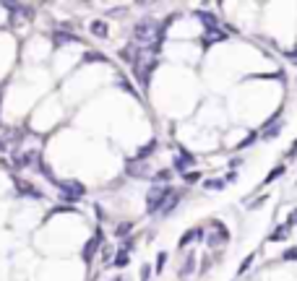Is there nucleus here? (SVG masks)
I'll return each mask as SVG.
<instances>
[{
    "mask_svg": "<svg viewBox=\"0 0 297 281\" xmlns=\"http://www.w3.org/2000/svg\"><path fill=\"white\" fill-rule=\"evenodd\" d=\"M172 195V187L167 185H154L151 190L146 195V211L148 214H156V211H162V206L167 203V198Z\"/></svg>",
    "mask_w": 297,
    "mask_h": 281,
    "instance_id": "nucleus-1",
    "label": "nucleus"
},
{
    "mask_svg": "<svg viewBox=\"0 0 297 281\" xmlns=\"http://www.w3.org/2000/svg\"><path fill=\"white\" fill-rule=\"evenodd\" d=\"M60 185V190H63V198L65 201H78V198H81L84 193H86V187L78 182V180H65V182H58Z\"/></svg>",
    "mask_w": 297,
    "mask_h": 281,
    "instance_id": "nucleus-2",
    "label": "nucleus"
},
{
    "mask_svg": "<svg viewBox=\"0 0 297 281\" xmlns=\"http://www.w3.org/2000/svg\"><path fill=\"white\" fill-rule=\"evenodd\" d=\"M227 240H230L227 227L222 224V221H211V227H209V245H224Z\"/></svg>",
    "mask_w": 297,
    "mask_h": 281,
    "instance_id": "nucleus-3",
    "label": "nucleus"
},
{
    "mask_svg": "<svg viewBox=\"0 0 297 281\" xmlns=\"http://www.w3.org/2000/svg\"><path fill=\"white\" fill-rule=\"evenodd\" d=\"M120 60L123 63H128V65H136L139 63V57H141V50H139V44L136 42H131V44H125V47H120Z\"/></svg>",
    "mask_w": 297,
    "mask_h": 281,
    "instance_id": "nucleus-4",
    "label": "nucleus"
},
{
    "mask_svg": "<svg viewBox=\"0 0 297 281\" xmlns=\"http://www.w3.org/2000/svg\"><path fill=\"white\" fill-rule=\"evenodd\" d=\"M99 245H102V232H97L94 234V237H91L86 245H84V250H81V255H84V261L89 263L91 261V258H94V253L99 250Z\"/></svg>",
    "mask_w": 297,
    "mask_h": 281,
    "instance_id": "nucleus-5",
    "label": "nucleus"
},
{
    "mask_svg": "<svg viewBox=\"0 0 297 281\" xmlns=\"http://www.w3.org/2000/svg\"><path fill=\"white\" fill-rule=\"evenodd\" d=\"M89 31L94 34V37L105 39L107 34H110V29H107V21H99V18H97V21H91V23H89Z\"/></svg>",
    "mask_w": 297,
    "mask_h": 281,
    "instance_id": "nucleus-6",
    "label": "nucleus"
},
{
    "mask_svg": "<svg viewBox=\"0 0 297 281\" xmlns=\"http://www.w3.org/2000/svg\"><path fill=\"white\" fill-rule=\"evenodd\" d=\"M39 156V151H24V154H16V167L21 169V167H29V164H31V159H37Z\"/></svg>",
    "mask_w": 297,
    "mask_h": 281,
    "instance_id": "nucleus-7",
    "label": "nucleus"
},
{
    "mask_svg": "<svg viewBox=\"0 0 297 281\" xmlns=\"http://www.w3.org/2000/svg\"><path fill=\"white\" fill-rule=\"evenodd\" d=\"M224 39H227V34L219 29H211V31L203 34V44H214V42H224Z\"/></svg>",
    "mask_w": 297,
    "mask_h": 281,
    "instance_id": "nucleus-8",
    "label": "nucleus"
},
{
    "mask_svg": "<svg viewBox=\"0 0 297 281\" xmlns=\"http://www.w3.org/2000/svg\"><path fill=\"white\" fill-rule=\"evenodd\" d=\"M128 174H133V177H144V174H146V167H144V161L133 159V161L128 164Z\"/></svg>",
    "mask_w": 297,
    "mask_h": 281,
    "instance_id": "nucleus-9",
    "label": "nucleus"
},
{
    "mask_svg": "<svg viewBox=\"0 0 297 281\" xmlns=\"http://www.w3.org/2000/svg\"><path fill=\"white\" fill-rule=\"evenodd\" d=\"M16 180V187H18V193H24V195H31V198H39V193L34 190V187L29 185V182H24V180H18V177H13Z\"/></svg>",
    "mask_w": 297,
    "mask_h": 281,
    "instance_id": "nucleus-10",
    "label": "nucleus"
},
{
    "mask_svg": "<svg viewBox=\"0 0 297 281\" xmlns=\"http://www.w3.org/2000/svg\"><path fill=\"white\" fill-rule=\"evenodd\" d=\"M180 195H182V193L172 190V195H169V198H167V203L162 206V214H164V216L169 214V211H175V206H177V201H180Z\"/></svg>",
    "mask_w": 297,
    "mask_h": 281,
    "instance_id": "nucleus-11",
    "label": "nucleus"
},
{
    "mask_svg": "<svg viewBox=\"0 0 297 281\" xmlns=\"http://www.w3.org/2000/svg\"><path fill=\"white\" fill-rule=\"evenodd\" d=\"M203 23H206V31H211V29H216V16L214 13H206V10H198V13H196Z\"/></svg>",
    "mask_w": 297,
    "mask_h": 281,
    "instance_id": "nucleus-12",
    "label": "nucleus"
},
{
    "mask_svg": "<svg viewBox=\"0 0 297 281\" xmlns=\"http://www.w3.org/2000/svg\"><path fill=\"white\" fill-rule=\"evenodd\" d=\"M201 229H190V232H185V234H182V240H180V248H188V245L193 242V240H198L201 237Z\"/></svg>",
    "mask_w": 297,
    "mask_h": 281,
    "instance_id": "nucleus-13",
    "label": "nucleus"
},
{
    "mask_svg": "<svg viewBox=\"0 0 297 281\" xmlns=\"http://www.w3.org/2000/svg\"><path fill=\"white\" fill-rule=\"evenodd\" d=\"M154 148H156V140H148L146 146H141V148H139V154H136V159H139V161H146V156L151 154Z\"/></svg>",
    "mask_w": 297,
    "mask_h": 281,
    "instance_id": "nucleus-14",
    "label": "nucleus"
},
{
    "mask_svg": "<svg viewBox=\"0 0 297 281\" xmlns=\"http://www.w3.org/2000/svg\"><path fill=\"white\" fill-rule=\"evenodd\" d=\"M131 263V253H125V250H120L115 258H112V266H118V268H125Z\"/></svg>",
    "mask_w": 297,
    "mask_h": 281,
    "instance_id": "nucleus-15",
    "label": "nucleus"
},
{
    "mask_svg": "<svg viewBox=\"0 0 297 281\" xmlns=\"http://www.w3.org/2000/svg\"><path fill=\"white\" fill-rule=\"evenodd\" d=\"M167 180H172V169H159V172L154 174V182H156V185H164Z\"/></svg>",
    "mask_w": 297,
    "mask_h": 281,
    "instance_id": "nucleus-16",
    "label": "nucleus"
},
{
    "mask_svg": "<svg viewBox=\"0 0 297 281\" xmlns=\"http://www.w3.org/2000/svg\"><path fill=\"white\" fill-rule=\"evenodd\" d=\"M282 125H284L282 120H279L277 125H269V128H266V133H264V140H271V138H277V136H279V131H282Z\"/></svg>",
    "mask_w": 297,
    "mask_h": 281,
    "instance_id": "nucleus-17",
    "label": "nucleus"
},
{
    "mask_svg": "<svg viewBox=\"0 0 297 281\" xmlns=\"http://www.w3.org/2000/svg\"><path fill=\"white\" fill-rule=\"evenodd\" d=\"M68 42H76L73 34H63V31L55 34V44H68Z\"/></svg>",
    "mask_w": 297,
    "mask_h": 281,
    "instance_id": "nucleus-18",
    "label": "nucleus"
},
{
    "mask_svg": "<svg viewBox=\"0 0 297 281\" xmlns=\"http://www.w3.org/2000/svg\"><path fill=\"white\" fill-rule=\"evenodd\" d=\"M203 185H206V190H224V180H206V182H203Z\"/></svg>",
    "mask_w": 297,
    "mask_h": 281,
    "instance_id": "nucleus-19",
    "label": "nucleus"
},
{
    "mask_svg": "<svg viewBox=\"0 0 297 281\" xmlns=\"http://www.w3.org/2000/svg\"><path fill=\"white\" fill-rule=\"evenodd\" d=\"M84 63H105V55H99V52H86V55H84Z\"/></svg>",
    "mask_w": 297,
    "mask_h": 281,
    "instance_id": "nucleus-20",
    "label": "nucleus"
},
{
    "mask_svg": "<svg viewBox=\"0 0 297 281\" xmlns=\"http://www.w3.org/2000/svg\"><path fill=\"white\" fill-rule=\"evenodd\" d=\"M131 229H133V221H123V224H118L115 234H118V237H123V234H128Z\"/></svg>",
    "mask_w": 297,
    "mask_h": 281,
    "instance_id": "nucleus-21",
    "label": "nucleus"
},
{
    "mask_svg": "<svg viewBox=\"0 0 297 281\" xmlns=\"http://www.w3.org/2000/svg\"><path fill=\"white\" fill-rule=\"evenodd\" d=\"M256 138H258V133H256V131H253V133H248V138H245V140H240L237 148H248L250 143H256Z\"/></svg>",
    "mask_w": 297,
    "mask_h": 281,
    "instance_id": "nucleus-22",
    "label": "nucleus"
},
{
    "mask_svg": "<svg viewBox=\"0 0 297 281\" xmlns=\"http://www.w3.org/2000/svg\"><path fill=\"white\" fill-rule=\"evenodd\" d=\"M282 174H284V167H277V169H271V172H269V177H266V182H274L277 177H282Z\"/></svg>",
    "mask_w": 297,
    "mask_h": 281,
    "instance_id": "nucleus-23",
    "label": "nucleus"
},
{
    "mask_svg": "<svg viewBox=\"0 0 297 281\" xmlns=\"http://www.w3.org/2000/svg\"><path fill=\"white\" fill-rule=\"evenodd\" d=\"M282 258H284V261H297V248H287Z\"/></svg>",
    "mask_w": 297,
    "mask_h": 281,
    "instance_id": "nucleus-24",
    "label": "nucleus"
},
{
    "mask_svg": "<svg viewBox=\"0 0 297 281\" xmlns=\"http://www.w3.org/2000/svg\"><path fill=\"white\" fill-rule=\"evenodd\" d=\"M198 180H201V172H188V174H185V182H188V185L198 182Z\"/></svg>",
    "mask_w": 297,
    "mask_h": 281,
    "instance_id": "nucleus-25",
    "label": "nucleus"
},
{
    "mask_svg": "<svg viewBox=\"0 0 297 281\" xmlns=\"http://www.w3.org/2000/svg\"><path fill=\"white\" fill-rule=\"evenodd\" d=\"M164 261H167V253H159V258H156V271H162V268H164Z\"/></svg>",
    "mask_w": 297,
    "mask_h": 281,
    "instance_id": "nucleus-26",
    "label": "nucleus"
},
{
    "mask_svg": "<svg viewBox=\"0 0 297 281\" xmlns=\"http://www.w3.org/2000/svg\"><path fill=\"white\" fill-rule=\"evenodd\" d=\"M250 263H253V255H248L245 261H243V266H240V274H245L248 268H250Z\"/></svg>",
    "mask_w": 297,
    "mask_h": 281,
    "instance_id": "nucleus-27",
    "label": "nucleus"
},
{
    "mask_svg": "<svg viewBox=\"0 0 297 281\" xmlns=\"http://www.w3.org/2000/svg\"><path fill=\"white\" fill-rule=\"evenodd\" d=\"M284 234H287V227H279L277 232H274V234H271V240H282V237H284Z\"/></svg>",
    "mask_w": 297,
    "mask_h": 281,
    "instance_id": "nucleus-28",
    "label": "nucleus"
},
{
    "mask_svg": "<svg viewBox=\"0 0 297 281\" xmlns=\"http://www.w3.org/2000/svg\"><path fill=\"white\" fill-rule=\"evenodd\" d=\"M148 276H151V268H148V266H144V268H141V281H146Z\"/></svg>",
    "mask_w": 297,
    "mask_h": 281,
    "instance_id": "nucleus-29",
    "label": "nucleus"
},
{
    "mask_svg": "<svg viewBox=\"0 0 297 281\" xmlns=\"http://www.w3.org/2000/svg\"><path fill=\"white\" fill-rule=\"evenodd\" d=\"M102 255H105V263H110L112 261V248H105V250H102Z\"/></svg>",
    "mask_w": 297,
    "mask_h": 281,
    "instance_id": "nucleus-30",
    "label": "nucleus"
},
{
    "mask_svg": "<svg viewBox=\"0 0 297 281\" xmlns=\"http://www.w3.org/2000/svg\"><path fill=\"white\" fill-rule=\"evenodd\" d=\"M287 156H290V159H295V156H297V140H295V143H292V148L287 151Z\"/></svg>",
    "mask_w": 297,
    "mask_h": 281,
    "instance_id": "nucleus-31",
    "label": "nucleus"
},
{
    "mask_svg": "<svg viewBox=\"0 0 297 281\" xmlns=\"http://www.w3.org/2000/svg\"><path fill=\"white\" fill-rule=\"evenodd\" d=\"M287 60L297 65V50H292V52H287Z\"/></svg>",
    "mask_w": 297,
    "mask_h": 281,
    "instance_id": "nucleus-32",
    "label": "nucleus"
},
{
    "mask_svg": "<svg viewBox=\"0 0 297 281\" xmlns=\"http://www.w3.org/2000/svg\"><path fill=\"white\" fill-rule=\"evenodd\" d=\"M235 180H237V174H235V172H230V174L224 177V182H235Z\"/></svg>",
    "mask_w": 297,
    "mask_h": 281,
    "instance_id": "nucleus-33",
    "label": "nucleus"
},
{
    "mask_svg": "<svg viewBox=\"0 0 297 281\" xmlns=\"http://www.w3.org/2000/svg\"><path fill=\"white\" fill-rule=\"evenodd\" d=\"M290 221H292V224H295V221H297V208L292 211V214H290Z\"/></svg>",
    "mask_w": 297,
    "mask_h": 281,
    "instance_id": "nucleus-34",
    "label": "nucleus"
},
{
    "mask_svg": "<svg viewBox=\"0 0 297 281\" xmlns=\"http://www.w3.org/2000/svg\"><path fill=\"white\" fill-rule=\"evenodd\" d=\"M0 151H5V140H0Z\"/></svg>",
    "mask_w": 297,
    "mask_h": 281,
    "instance_id": "nucleus-35",
    "label": "nucleus"
}]
</instances>
